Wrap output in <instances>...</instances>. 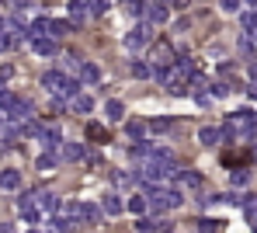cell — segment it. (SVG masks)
<instances>
[{"instance_id": "ee69618b", "label": "cell", "mask_w": 257, "mask_h": 233, "mask_svg": "<svg viewBox=\"0 0 257 233\" xmlns=\"http://www.w3.org/2000/svg\"><path fill=\"white\" fill-rule=\"evenodd\" d=\"M28 233H42V230H28Z\"/></svg>"}, {"instance_id": "6da1fadb", "label": "cell", "mask_w": 257, "mask_h": 233, "mask_svg": "<svg viewBox=\"0 0 257 233\" xmlns=\"http://www.w3.org/2000/svg\"><path fill=\"white\" fill-rule=\"evenodd\" d=\"M42 87L52 94L56 101H63V104L73 101L77 94H84V91H80V80H70L63 70H49V73H42Z\"/></svg>"}, {"instance_id": "b9f144b4", "label": "cell", "mask_w": 257, "mask_h": 233, "mask_svg": "<svg viewBox=\"0 0 257 233\" xmlns=\"http://www.w3.org/2000/svg\"><path fill=\"white\" fill-rule=\"evenodd\" d=\"M153 4H167V7H171V0H153Z\"/></svg>"}, {"instance_id": "4316f807", "label": "cell", "mask_w": 257, "mask_h": 233, "mask_svg": "<svg viewBox=\"0 0 257 233\" xmlns=\"http://www.w3.org/2000/svg\"><path fill=\"white\" fill-rule=\"evenodd\" d=\"M240 52H243V56H254V52H257V46L250 42V35H243V39H240Z\"/></svg>"}, {"instance_id": "1f68e13d", "label": "cell", "mask_w": 257, "mask_h": 233, "mask_svg": "<svg viewBox=\"0 0 257 233\" xmlns=\"http://www.w3.org/2000/svg\"><path fill=\"white\" fill-rule=\"evenodd\" d=\"M219 7H222L226 14H233V11H240V0H219Z\"/></svg>"}, {"instance_id": "e0dca14e", "label": "cell", "mask_w": 257, "mask_h": 233, "mask_svg": "<svg viewBox=\"0 0 257 233\" xmlns=\"http://www.w3.org/2000/svg\"><path fill=\"white\" fill-rule=\"evenodd\" d=\"M146 18H150L153 25H160V21H167V18H171V11H167V4H150Z\"/></svg>"}, {"instance_id": "f1b7e54d", "label": "cell", "mask_w": 257, "mask_h": 233, "mask_svg": "<svg viewBox=\"0 0 257 233\" xmlns=\"http://www.w3.org/2000/svg\"><path fill=\"white\" fill-rule=\"evenodd\" d=\"M243 28H247V32L257 28V11H247V14H243Z\"/></svg>"}, {"instance_id": "f35d334b", "label": "cell", "mask_w": 257, "mask_h": 233, "mask_svg": "<svg viewBox=\"0 0 257 233\" xmlns=\"http://www.w3.org/2000/svg\"><path fill=\"white\" fill-rule=\"evenodd\" d=\"M250 80H257V63H250Z\"/></svg>"}, {"instance_id": "603a6c76", "label": "cell", "mask_w": 257, "mask_h": 233, "mask_svg": "<svg viewBox=\"0 0 257 233\" xmlns=\"http://www.w3.org/2000/svg\"><path fill=\"white\" fill-rule=\"evenodd\" d=\"M104 111H108V119H111V122H118V119H122V115H125V104H122V101H115V97H111V101H108V104H104Z\"/></svg>"}, {"instance_id": "4fadbf2b", "label": "cell", "mask_w": 257, "mask_h": 233, "mask_svg": "<svg viewBox=\"0 0 257 233\" xmlns=\"http://www.w3.org/2000/svg\"><path fill=\"white\" fill-rule=\"evenodd\" d=\"M125 209H128V212H132V216H139V219H143V216L150 212V202H146V195L139 191V195H132V198H128V202H125Z\"/></svg>"}, {"instance_id": "cb8c5ba5", "label": "cell", "mask_w": 257, "mask_h": 233, "mask_svg": "<svg viewBox=\"0 0 257 233\" xmlns=\"http://www.w3.org/2000/svg\"><path fill=\"white\" fill-rule=\"evenodd\" d=\"M243 212H247V219L257 226V195H247L243 198Z\"/></svg>"}, {"instance_id": "d4e9b609", "label": "cell", "mask_w": 257, "mask_h": 233, "mask_svg": "<svg viewBox=\"0 0 257 233\" xmlns=\"http://www.w3.org/2000/svg\"><path fill=\"white\" fill-rule=\"evenodd\" d=\"M70 21H52V39H59V35H70Z\"/></svg>"}, {"instance_id": "8fae6325", "label": "cell", "mask_w": 257, "mask_h": 233, "mask_svg": "<svg viewBox=\"0 0 257 233\" xmlns=\"http://www.w3.org/2000/svg\"><path fill=\"white\" fill-rule=\"evenodd\" d=\"M101 216H104V209H101L97 202H84V209H80V219H84L87 226H97V223H101Z\"/></svg>"}, {"instance_id": "5b68a950", "label": "cell", "mask_w": 257, "mask_h": 233, "mask_svg": "<svg viewBox=\"0 0 257 233\" xmlns=\"http://www.w3.org/2000/svg\"><path fill=\"white\" fill-rule=\"evenodd\" d=\"M32 101H25V97H14V104H11V111H7V126H28L32 122Z\"/></svg>"}, {"instance_id": "9c48e42d", "label": "cell", "mask_w": 257, "mask_h": 233, "mask_svg": "<svg viewBox=\"0 0 257 233\" xmlns=\"http://www.w3.org/2000/svg\"><path fill=\"white\" fill-rule=\"evenodd\" d=\"M39 140L49 153H59V146H63V133L56 129V126H42V133H39Z\"/></svg>"}, {"instance_id": "30bf717a", "label": "cell", "mask_w": 257, "mask_h": 233, "mask_svg": "<svg viewBox=\"0 0 257 233\" xmlns=\"http://www.w3.org/2000/svg\"><path fill=\"white\" fill-rule=\"evenodd\" d=\"M63 160H70V164H80V160H87V146H80V143H63Z\"/></svg>"}, {"instance_id": "2e32d148", "label": "cell", "mask_w": 257, "mask_h": 233, "mask_svg": "<svg viewBox=\"0 0 257 233\" xmlns=\"http://www.w3.org/2000/svg\"><path fill=\"white\" fill-rule=\"evenodd\" d=\"M174 181H181V185H188V188H202V174L198 171H191V167H184V171H177V178Z\"/></svg>"}, {"instance_id": "3957f363", "label": "cell", "mask_w": 257, "mask_h": 233, "mask_svg": "<svg viewBox=\"0 0 257 233\" xmlns=\"http://www.w3.org/2000/svg\"><path fill=\"white\" fill-rule=\"evenodd\" d=\"M219 133H222V140H233L236 133L254 136L257 133V111H236V115H229V122H226Z\"/></svg>"}, {"instance_id": "7a4b0ae2", "label": "cell", "mask_w": 257, "mask_h": 233, "mask_svg": "<svg viewBox=\"0 0 257 233\" xmlns=\"http://www.w3.org/2000/svg\"><path fill=\"white\" fill-rule=\"evenodd\" d=\"M143 195L150 202V212H167V209H177L184 202L177 188H164V185H143Z\"/></svg>"}, {"instance_id": "f546056e", "label": "cell", "mask_w": 257, "mask_h": 233, "mask_svg": "<svg viewBox=\"0 0 257 233\" xmlns=\"http://www.w3.org/2000/svg\"><path fill=\"white\" fill-rule=\"evenodd\" d=\"M39 167H42V171L56 167V153H45V157H39Z\"/></svg>"}, {"instance_id": "ffe728a7", "label": "cell", "mask_w": 257, "mask_h": 233, "mask_svg": "<svg viewBox=\"0 0 257 233\" xmlns=\"http://www.w3.org/2000/svg\"><path fill=\"white\" fill-rule=\"evenodd\" d=\"M32 49H35L39 56H52V52H56V39H32Z\"/></svg>"}, {"instance_id": "d6a6232c", "label": "cell", "mask_w": 257, "mask_h": 233, "mask_svg": "<svg viewBox=\"0 0 257 233\" xmlns=\"http://www.w3.org/2000/svg\"><path fill=\"white\" fill-rule=\"evenodd\" d=\"M233 185H236V188L247 185V171H243V167H236V171H233Z\"/></svg>"}, {"instance_id": "9a60e30c", "label": "cell", "mask_w": 257, "mask_h": 233, "mask_svg": "<svg viewBox=\"0 0 257 233\" xmlns=\"http://www.w3.org/2000/svg\"><path fill=\"white\" fill-rule=\"evenodd\" d=\"M70 108H73L77 115H90V111H94V97H90V94H77V97L70 101Z\"/></svg>"}, {"instance_id": "ac0fdd59", "label": "cell", "mask_w": 257, "mask_h": 233, "mask_svg": "<svg viewBox=\"0 0 257 233\" xmlns=\"http://www.w3.org/2000/svg\"><path fill=\"white\" fill-rule=\"evenodd\" d=\"M157 70H153V63L150 59H139V63H132V77H139V80H150Z\"/></svg>"}, {"instance_id": "d590c367", "label": "cell", "mask_w": 257, "mask_h": 233, "mask_svg": "<svg viewBox=\"0 0 257 233\" xmlns=\"http://www.w3.org/2000/svg\"><path fill=\"white\" fill-rule=\"evenodd\" d=\"M136 230H139V233H153V230H157V226H153L150 219H139V226H136Z\"/></svg>"}, {"instance_id": "ab89813d", "label": "cell", "mask_w": 257, "mask_h": 233, "mask_svg": "<svg viewBox=\"0 0 257 233\" xmlns=\"http://www.w3.org/2000/svg\"><path fill=\"white\" fill-rule=\"evenodd\" d=\"M174 7H188V0H171Z\"/></svg>"}, {"instance_id": "52a82bcc", "label": "cell", "mask_w": 257, "mask_h": 233, "mask_svg": "<svg viewBox=\"0 0 257 233\" xmlns=\"http://www.w3.org/2000/svg\"><path fill=\"white\" fill-rule=\"evenodd\" d=\"M18 212H21L28 223H39V219H42V212H39V205H35V191H25V195H21Z\"/></svg>"}, {"instance_id": "e575fe53", "label": "cell", "mask_w": 257, "mask_h": 233, "mask_svg": "<svg viewBox=\"0 0 257 233\" xmlns=\"http://www.w3.org/2000/svg\"><path fill=\"white\" fill-rule=\"evenodd\" d=\"M198 226H202V233H215V230H219V223H215V219H202Z\"/></svg>"}, {"instance_id": "277c9868", "label": "cell", "mask_w": 257, "mask_h": 233, "mask_svg": "<svg viewBox=\"0 0 257 233\" xmlns=\"http://www.w3.org/2000/svg\"><path fill=\"white\" fill-rule=\"evenodd\" d=\"M157 77H160V84H164V87H167L171 94H184V87L191 84V80H188V77H184V73H181L177 66H167V70H157Z\"/></svg>"}, {"instance_id": "44dd1931", "label": "cell", "mask_w": 257, "mask_h": 233, "mask_svg": "<svg viewBox=\"0 0 257 233\" xmlns=\"http://www.w3.org/2000/svg\"><path fill=\"white\" fill-rule=\"evenodd\" d=\"M101 80V70L94 66V63H84V70H80V84H97Z\"/></svg>"}, {"instance_id": "5bb4252c", "label": "cell", "mask_w": 257, "mask_h": 233, "mask_svg": "<svg viewBox=\"0 0 257 233\" xmlns=\"http://www.w3.org/2000/svg\"><path fill=\"white\" fill-rule=\"evenodd\" d=\"M0 188H4V191H18V188H21V174H18L14 167L0 171Z\"/></svg>"}, {"instance_id": "8992f818", "label": "cell", "mask_w": 257, "mask_h": 233, "mask_svg": "<svg viewBox=\"0 0 257 233\" xmlns=\"http://www.w3.org/2000/svg\"><path fill=\"white\" fill-rule=\"evenodd\" d=\"M153 42V32H150V25H136L132 32L125 35V46L136 52V49H143V46H150Z\"/></svg>"}, {"instance_id": "836d02e7", "label": "cell", "mask_w": 257, "mask_h": 233, "mask_svg": "<svg viewBox=\"0 0 257 233\" xmlns=\"http://www.w3.org/2000/svg\"><path fill=\"white\" fill-rule=\"evenodd\" d=\"M229 87H233L229 80H226V84H215V87H212V94H215V97H226V94H229Z\"/></svg>"}, {"instance_id": "8d00e7d4", "label": "cell", "mask_w": 257, "mask_h": 233, "mask_svg": "<svg viewBox=\"0 0 257 233\" xmlns=\"http://www.w3.org/2000/svg\"><path fill=\"white\" fill-rule=\"evenodd\" d=\"M11 73H14V70H11V66H0V80H7V77H11Z\"/></svg>"}, {"instance_id": "60d3db41", "label": "cell", "mask_w": 257, "mask_h": 233, "mask_svg": "<svg viewBox=\"0 0 257 233\" xmlns=\"http://www.w3.org/2000/svg\"><path fill=\"white\" fill-rule=\"evenodd\" d=\"M250 42H254V46H257V28H254V32H250Z\"/></svg>"}, {"instance_id": "4dcf8cb0", "label": "cell", "mask_w": 257, "mask_h": 233, "mask_svg": "<svg viewBox=\"0 0 257 233\" xmlns=\"http://www.w3.org/2000/svg\"><path fill=\"white\" fill-rule=\"evenodd\" d=\"M108 11V0H90V14H104Z\"/></svg>"}, {"instance_id": "7bdbcfd3", "label": "cell", "mask_w": 257, "mask_h": 233, "mask_svg": "<svg viewBox=\"0 0 257 233\" xmlns=\"http://www.w3.org/2000/svg\"><path fill=\"white\" fill-rule=\"evenodd\" d=\"M247 4H250V7H254V11H257V0H247Z\"/></svg>"}, {"instance_id": "7402d4cb", "label": "cell", "mask_w": 257, "mask_h": 233, "mask_svg": "<svg viewBox=\"0 0 257 233\" xmlns=\"http://www.w3.org/2000/svg\"><path fill=\"white\" fill-rule=\"evenodd\" d=\"M63 70H70V73H80V70H84V59H80L77 52H66V56H63Z\"/></svg>"}, {"instance_id": "d6986e66", "label": "cell", "mask_w": 257, "mask_h": 233, "mask_svg": "<svg viewBox=\"0 0 257 233\" xmlns=\"http://www.w3.org/2000/svg\"><path fill=\"white\" fill-rule=\"evenodd\" d=\"M219 140H222V133H219V129H212V126L198 129V143H202V146H215Z\"/></svg>"}, {"instance_id": "484cf974", "label": "cell", "mask_w": 257, "mask_h": 233, "mask_svg": "<svg viewBox=\"0 0 257 233\" xmlns=\"http://www.w3.org/2000/svg\"><path fill=\"white\" fill-rule=\"evenodd\" d=\"M150 129H153V133H171V119H153Z\"/></svg>"}, {"instance_id": "74e56055", "label": "cell", "mask_w": 257, "mask_h": 233, "mask_svg": "<svg viewBox=\"0 0 257 233\" xmlns=\"http://www.w3.org/2000/svg\"><path fill=\"white\" fill-rule=\"evenodd\" d=\"M0 233H14V226H7V223H0Z\"/></svg>"}, {"instance_id": "7c38bea8", "label": "cell", "mask_w": 257, "mask_h": 233, "mask_svg": "<svg viewBox=\"0 0 257 233\" xmlns=\"http://www.w3.org/2000/svg\"><path fill=\"white\" fill-rule=\"evenodd\" d=\"M101 209H104L108 216H122V212H125V202H122L115 191H108V195L101 198Z\"/></svg>"}, {"instance_id": "83f0119b", "label": "cell", "mask_w": 257, "mask_h": 233, "mask_svg": "<svg viewBox=\"0 0 257 233\" xmlns=\"http://www.w3.org/2000/svg\"><path fill=\"white\" fill-rule=\"evenodd\" d=\"M143 133H146L143 122H128V136H132V140H143Z\"/></svg>"}, {"instance_id": "ba28073f", "label": "cell", "mask_w": 257, "mask_h": 233, "mask_svg": "<svg viewBox=\"0 0 257 233\" xmlns=\"http://www.w3.org/2000/svg\"><path fill=\"white\" fill-rule=\"evenodd\" d=\"M66 11H70V25L80 28V25L87 21V14H90V0H70Z\"/></svg>"}]
</instances>
